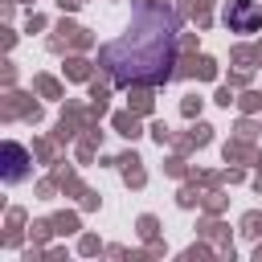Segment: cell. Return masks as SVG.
I'll list each match as a JSON object with an SVG mask.
<instances>
[{
  "mask_svg": "<svg viewBox=\"0 0 262 262\" xmlns=\"http://www.w3.org/2000/svg\"><path fill=\"white\" fill-rule=\"evenodd\" d=\"M4 156L12 160V168H4V180H20V176H25V168H16V164L25 160V147H16V143H8V147H4Z\"/></svg>",
  "mask_w": 262,
  "mask_h": 262,
  "instance_id": "cell-3",
  "label": "cell"
},
{
  "mask_svg": "<svg viewBox=\"0 0 262 262\" xmlns=\"http://www.w3.org/2000/svg\"><path fill=\"white\" fill-rule=\"evenodd\" d=\"M229 25H237L242 33H250V29L258 25V8H254V0H237V8L229 12Z\"/></svg>",
  "mask_w": 262,
  "mask_h": 262,
  "instance_id": "cell-2",
  "label": "cell"
},
{
  "mask_svg": "<svg viewBox=\"0 0 262 262\" xmlns=\"http://www.w3.org/2000/svg\"><path fill=\"white\" fill-rule=\"evenodd\" d=\"M102 70L115 86H160L176 70V12L168 0H135L123 37L102 45Z\"/></svg>",
  "mask_w": 262,
  "mask_h": 262,
  "instance_id": "cell-1",
  "label": "cell"
}]
</instances>
